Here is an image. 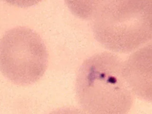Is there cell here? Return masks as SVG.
<instances>
[{
	"label": "cell",
	"mask_w": 152,
	"mask_h": 114,
	"mask_svg": "<svg viewBox=\"0 0 152 114\" xmlns=\"http://www.w3.org/2000/svg\"><path fill=\"white\" fill-rule=\"evenodd\" d=\"M124 72L133 94L152 102V43L129 56L124 63Z\"/></svg>",
	"instance_id": "277c9868"
},
{
	"label": "cell",
	"mask_w": 152,
	"mask_h": 114,
	"mask_svg": "<svg viewBox=\"0 0 152 114\" xmlns=\"http://www.w3.org/2000/svg\"><path fill=\"white\" fill-rule=\"evenodd\" d=\"M68 7L75 15L83 18H91L94 10L97 5V1H83V4H80V2L71 1L68 2Z\"/></svg>",
	"instance_id": "5b68a950"
},
{
	"label": "cell",
	"mask_w": 152,
	"mask_h": 114,
	"mask_svg": "<svg viewBox=\"0 0 152 114\" xmlns=\"http://www.w3.org/2000/svg\"><path fill=\"white\" fill-rule=\"evenodd\" d=\"M90 20L95 39L113 52H129L152 40V0L97 1Z\"/></svg>",
	"instance_id": "7a4b0ae2"
},
{
	"label": "cell",
	"mask_w": 152,
	"mask_h": 114,
	"mask_svg": "<svg viewBox=\"0 0 152 114\" xmlns=\"http://www.w3.org/2000/svg\"><path fill=\"white\" fill-rule=\"evenodd\" d=\"M50 114H88L83 109L75 107H65L59 109Z\"/></svg>",
	"instance_id": "8992f818"
},
{
	"label": "cell",
	"mask_w": 152,
	"mask_h": 114,
	"mask_svg": "<svg viewBox=\"0 0 152 114\" xmlns=\"http://www.w3.org/2000/svg\"><path fill=\"white\" fill-rule=\"evenodd\" d=\"M48 63L45 43L30 28H13L0 40V71L15 84L25 86L37 81L45 73Z\"/></svg>",
	"instance_id": "3957f363"
},
{
	"label": "cell",
	"mask_w": 152,
	"mask_h": 114,
	"mask_svg": "<svg viewBox=\"0 0 152 114\" xmlns=\"http://www.w3.org/2000/svg\"><path fill=\"white\" fill-rule=\"evenodd\" d=\"M122 60L103 52L87 58L76 75L75 94L88 114H127L134 101L125 78Z\"/></svg>",
	"instance_id": "6da1fadb"
}]
</instances>
